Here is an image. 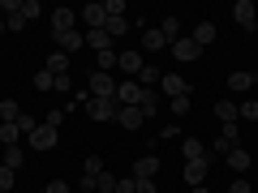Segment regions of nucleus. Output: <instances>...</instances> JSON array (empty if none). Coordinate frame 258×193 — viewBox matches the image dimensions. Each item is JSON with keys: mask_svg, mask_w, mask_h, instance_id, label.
<instances>
[{"mask_svg": "<svg viewBox=\"0 0 258 193\" xmlns=\"http://www.w3.org/2000/svg\"><path fill=\"white\" fill-rule=\"evenodd\" d=\"M142 47H147V52H164V47H168V39L159 35V26H147V30H142Z\"/></svg>", "mask_w": 258, "mask_h": 193, "instance_id": "412c9836", "label": "nucleus"}, {"mask_svg": "<svg viewBox=\"0 0 258 193\" xmlns=\"http://www.w3.org/2000/svg\"><path fill=\"white\" fill-rule=\"evenodd\" d=\"M35 86H39V90H56V77L47 73V69H39V73H35Z\"/></svg>", "mask_w": 258, "mask_h": 193, "instance_id": "72a5a7b5", "label": "nucleus"}, {"mask_svg": "<svg viewBox=\"0 0 258 193\" xmlns=\"http://www.w3.org/2000/svg\"><path fill=\"white\" fill-rule=\"evenodd\" d=\"M0 163H5V167H13V172H18V167L26 163V150H22V146H5V159H0Z\"/></svg>", "mask_w": 258, "mask_h": 193, "instance_id": "b1692460", "label": "nucleus"}, {"mask_svg": "<svg viewBox=\"0 0 258 193\" xmlns=\"http://www.w3.org/2000/svg\"><path fill=\"white\" fill-rule=\"evenodd\" d=\"M43 69H47L52 77H69V56H64V52H52V56H47V64H43Z\"/></svg>", "mask_w": 258, "mask_h": 193, "instance_id": "6ab92c4d", "label": "nucleus"}, {"mask_svg": "<svg viewBox=\"0 0 258 193\" xmlns=\"http://www.w3.org/2000/svg\"><path fill=\"white\" fill-rule=\"evenodd\" d=\"M43 193H74V184H69V180H52Z\"/></svg>", "mask_w": 258, "mask_h": 193, "instance_id": "ea45409f", "label": "nucleus"}, {"mask_svg": "<svg viewBox=\"0 0 258 193\" xmlns=\"http://www.w3.org/2000/svg\"><path fill=\"white\" fill-rule=\"evenodd\" d=\"M159 90H164L168 99H181V94H194V86L185 82L181 73H164V77H159Z\"/></svg>", "mask_w": 258, "mask_h": 193, "instance_id": "39448f33", "label": "nucleus"}, {"mask_svg": "<svg viewBox=\"0 0 258 193\" xmlns=\"http://www.w3.org/2000/svg\"><path fill=\"white\" fill-rule=\"evenodd\" d=\"M103 30H108V35H112V43H116V39L129 30V18H108V22H103Z\"/></svg>", "mask_w": 258, "mask_h": 193, "instance_id": "bb28decb", "label": "nucleus"}, {"mask_svg": "<svg viewBox=\"0 0 258 193\" xmlns=\"http://www.w3.org/2000/svg\"><path fill=\"white\" fill-rule=\"evenodd\" d=\"M207 167H211L207 159H198V163H185V184H189V189H198V184L207 180Z\"/></svg>", "mask_w": 258, "mask_h": 193, "instance_id": "f3484780", "label": "nucleus"}, {"mask_svg": "<svg viewBox=\"0 0 258 193\" xmlns=\"http://www.w3.org/2000/svg\"><path fill=\"white\" fill-rule=\"evenodd\" d=\"M116 64L125 69V77H138L147 60H142V52H134V47H129V52H116Z\"/></svg>", "mask_w": 258, "mask_h": 193, "instance_id": "9d476101", "label": "nucleus"}, {"mask_svg": "<svg viewBox=\"0 0 258 193\" xmlns=\"http://www.w3.org/2000/svg\"><path fill=\"white\" fill-rule=\"evenodd\" d=\"M5 26H9V30H26V18H22V13H13V18H5Z\"/></svg>", "mask_w": 258, "mask_h": 193, "instance_id": "a19ab883", "label": "nucleus"}, {"mask_svg": "<svg viewBox=\"0 0 258 193\" xmlns=\"http://www.w3.org/2000/svg\"><path fill=\"white\" fill-rule=\"evenodd\" d=\"M215 116H220V125H232V120H237V103L220 99V103H215Z\"/></svg>", "mask_w": 258, "mask_h": 193, "instance_id": "393cba45", "label": "nucleus"}, {"mask_svg": "<svg viewBox=\"0 0 258 193\" xmlns=\"http://www.w3.org/2000/svg\"><path fill=\"white\" fill-rule=\"evenodd\" d=\"M215 35H220V26H215V22H194V30H189V39H194L198 47L215 43Z\"/></svg>", "mask_w": 258, "mask_h": 193, "instance_id": "9b49d317", "label": "nucleus"}, {"mask_svg": "<svg viewBox=\"0 0 258 193\" xmlns=\"http://www.w3.org/2000/svg\"><path fill=\"white\" fill-rule=\"evenodd\" d=\"M116 99H91V120H116Z\"/></svg>", "mask_w": 258, "mask_h": 193, "instance_id": "4468645a", "label": "nucleus"}, {"mask_svg": "<svg viewBox=\"0 0 258 193\" xmlns=\"http://www.w3.org/2000/svg\"><path fill=\"white\" fill-rule=\"evenodd\" d=\"M95 64H99L103 73H112V69H116V52H99V56H95Z\"/></svg>", "mask_w": 258, "mask_h": 193, "instance_id": "473e14b6", "label": "nucleus"}, {"mask_svg": "<svg viewBox=\"0 0 258 193\" xmlns=\"http://www.w3.org/2000/svg\"><path fill=\"white\" fill-rule=\"evenodd\" d=\"M78 18L86 22V30H103V22H108V13H103V0H91L86 9H78Z\"/></svg>", "mask_w": 258, "mask_h": 193, "instance_id": "6e6552de", "label": "nucleus"}, {"mask_svg": "<svg viewBox=\"0 0 258 193\" xmlns=\"http://www.w3.org/2000/svg\"><path fill=\"white\" fill-rule=\"evenodd\" d=\"M189 108H194V94H181V99H168V112H172V116H185Z\"/></svg>", "mask_w": 258, "mask_h": 193, "instance_id": "c756f323", "label": "nucleus"}, {"mask_svg": "<svg viewBox=\"0 0 258 193\" xmlns=\"http://www.w3.org/2000/svg\"><path fill=\"white\" fill-rule=\"evenodd\" d=\"M224 142H228V146H237L241 142V129H237V120H232V125H224V133H220Z\"/></svg>", "mask_w": 258, "mask_h": 193, "instance_id": "e433bc0d", "label": "nucleus"}, {"mask_svg": "<svg viewBox=\"0 0 258 193\" xmlns=\"http://www.w3.org/2000/svg\"><path fill=\"white\" fill-rule=\"evenodd\" d=\"M56 43H60L64 56H69V52H78V47H86V30H69V35H60Z\"/></svg>", "mask_w": 258, "mask_h": 193, "instance_id": "aec40b11", "label": "nucleus"}, {"mask_svg": "<svg viewBox=\"0 0 258 193\" xmlns=\"http://www.w3.org/2000/svg\"><path fill=\"white\" fill-rule=\"evenodd\" d=\"M39 13H43V5H39V0H22V18H39Z\"/></svg>", "mask_w": 258, "mask_h": 193, "instance_id": "c9c22d12", "label": "nucleus"}, {"mask_svg": "<svg viewBox=\"0 0 258 193\" xmlns=\"http://www.w3.org/2000/svg\"><path fill=\"white\" fill-rule=\"evenodd\" d=\"M164 142H172V138H181V125H164V133H159Z\"/></svg>", "mask_w": 258, "mask_h": 193, "instance_id": "37998d69", "label": "nucleus"}, {"mask_svg": "<svg viewBox=\"0 0 258 193\" xmlns=\"http://www.w3.org/2000/svg\"><path fill=\"white\" fill-rule=\"evenodd\" d=\"M5 30H9V26H5V18H0V35H5Z\"/></svg>", "mask_w": 258, "mask_h": 193, "instance_id": "09e8293b", "label": "nucleus"}, {"mask_svg": "<svg viewBox=\"0 0 258 193\" xmlns=\"http://www.w3.org/2000/svg\"><path fill=\"white\" fill-rule=\"evenodd\" d=\"M91 99H116V77L103 69H91Z\"/></svg>", "mask_w": 258, "mask_h": 193, "instance_id": "f257e3e1", "label": "nucleus"}, {"mask_svg": "<svg viewBox=\"0 0 258 193\" xmlns=\"http://www.w3.org/2000/svg\"><path fill=\"white\" fill-rule=\"evenodd\" d=\"M159 77H164V73H159L155 64H142V73H138V77H134V82H138V86H142V90H155V86H159Z\"/></svg>", "mask_w": 258, "mask_h": 193, "instance_id": "4be33fe9", "label": "nucleus"}, {"mask_svg": "<svg viewBox=\"0 0 258 193\" xmlns=\"http://www.w3.org/2000/svg\"><path fill=\"white\" fill-rule=\"evenodd\" d=\"M168 52H172V56H176V60H181V64H189V60H198V56H203V47L194 43L189 35H181V39H176V43H168Z\"/></svg>", "mask_w": 258, "mask_h": 193, "instance_id": "20e7f679", "label": "nucleus"}, {"mask_svg": "<svg viewBox=\"0 0 258 193\" xmlns=\"http://www.w3.org/2000/svg\"><path fill=\"white\" fill-rule=\"evenodd\" d=\"M22 120V108L13 99H0V125H18Z\"/></svg>", "mask_w": 258, "mask_h": 193, "instance_id": "5701e85b", "label": "nucleus"}, {"mask_svg": "<svg viewBox=\"0 0 258 193\" xmlns=\"http://www.w3.org/2000/svg\"><path fill=\"white\" fill-rule=\"evenodd\" d=\"M9 189H13V167L0 163V193H9Z\"/></svg>", "mask_w": 258, "mask_h": 193, "instance_id": "4c0bfd02", "label": "nucleus"}, {"mask_svg": "<svg viewBox=\"0 0 258 193\" xmlns=\"http://www.w3.org/2000/svg\"><path fill=\"white\" fill-rule=\"evenodd\" d=\"M99 172H103V159L91 155V159H86V176H99Z\"/></svg>", "mask_w": 258, "mask_h": 193, "instance_id": "58836bf2", "label": "nucleus"}, {"mask_svg": "<svg viewBox=\"0 0 258 193\" xmlns=\"http://www.w3.org/2000/svg\"><path fill=\"white\" fill-rule=\"evenodd\" d=\"M69 30H78V9H64L60 5V9L52 13V35L60 39V35H69Z\"/></svg>", "mask_w": 258, "mask_h": 193, "instance_id": "423d86ee", "label": "nucleus"}, {"mask_svg": "<svg viewBox=\"0 0 258 193\" xmlns=\"http://www.w3.org/2000/svg\"><path fill=\"white\" fill-rule=\"evenodd\" d=\"M26 142H30V150H56V142H60V129H52V125H39Z\"/></svg>", "mask_w": 258, "mask_h": 193, "instance_id": "7ed1b4c3", "label": "nucleus"}, {"mask_svg": "<svg viewBox=\"0 0 258 193\" xmlns=\"http://www.w3.org/2000/svg\"><path fill=\"white\" fill-rule=\"evenodd\" d=\"M159 176V159L155 155H142L138 163H134V180H155Z\"/></svg>", "mask_w": 258, "mask_h": 193, "instance_id": "f8f14e48", "label": "nucleus"}, {"mask_svg": "<svg viewBox=\"0 0 258 193\" xmlns=\"http://www.w3.org/2000/svg\"><path fill=\"white\" fill-rule=\"evenodd\" d=\"M138 108H142V116H155V112H159V90H142Z\"/></svg>", "mask_w": 258, "mask_h": 193, "instance_id": "a878e982", "label": "nucleus"}, {"mask_svg": "<svg viewBox=\"0 0 258 193\" xmlns=\"http://www.w3.org/2000/svg\"><path fill=\"white\" fill-rule=\"evenodd\" d=\"M86 47H95V56H99V52H116L108 30H86Z\"/></svg>", "mask_w": 258, "mask_h": 193, "instance_id": "dca6fc26", "label": "nucleus"}, {"mask_svg": "<svg viewBox=\"0 0 258 193\" xmlns=\"http://www.w3.org/2000/svg\"><path fill=\"white\" fill-rule=\"evenodd\" d=\"M116 120H120V125L129 129V133L147 125V116H142V108H138V103H134V108H120V112H116Z\"/></svg>", "mask_w": 258, "mask_h": 193, "instance_id": "2eb2a0df", "label": "nucleus"}, {"mask_svg": "<svg viewBox=\"0 0 258 193\" xmlns=\"http://www.w3.org/2000/svg\"><path fill=\"white\" fill-rule=\"evenodd\" d=\"M116 176H112V172H99V176H95V193H116Z\"/></svg>", "mask_w": 258, "mask_h": 193, "instance_id": "cd10ccee", "label": "nucleus"}, {"mask_svg": "<svg viewBox=\"0 0 258 193\" xmlns=\"http://www.w3.org/2000/svg\"><path fill=\"white\" fill-rule=\"evenodd\" d=\"M116 193H134V180H120V184H116Z\"/></svg>", "mask_w": 258, "mask_h": 193, "instance_id": "de8ad7c7", "label": "nucleus"}, {"mask_svg": "<svg viewBox=\"0 0 258 193\" xmlns=\"http://www.w3.org/2000/svg\"><path fill=\"white\" fill-rule=\"evenodd\" d=\"M232 22H237L241 30H258V9H254V0H237V5H232Z\"/></svg>", "mask_w": 258, "mask_h": 193, "instance_id": "f03ea898", "label": "nucleus"}, {"mask_svg": "<svg viewBox=\"0 0 258 193\" xmlns=\"http://www.w3.org/2000/svg\"><path fill=\"white\" fill-rule=\"evenodd\" d=\"M134 193H159L155 180H134Z\"/></svg>", "mask_w": 258, "mask_h": 193, "instance_id": "79ce46f5", "label": "nucleus"}, {"mask_svg": "<svg viewBox=\"0 0 258 193\" xmlns=\"http://www.w3.org/2000/svg\"><path fill=\"white\" fill-rule=\"evenodd\" d=\"M74 189H82V193H95V176H82V180H78Z\"/></svg>", "mask_w": 258, "mask_h": 193, "instance_id": "a18cd8bd", "label": "nucleus"}, {"mask_svg": "<svg viewBox=\"0 0 258 193\" xmlns=\"http://www.w3.org/2000/svg\"><path fill=\"white\" fill-rule=\"evenodd\" d=\"M60 120H64V112H47V116H43V125H52V129H60Z\"/></svg>", "mask_w": 258, "mask_h": 193, "instance_id": "c03bdc74", "label": "nucleus"}, {"mask_svg": "<svg viewBox=\"0 0 258 193\" xmlns=\"http://www.w3.org/2000/svg\"><path fill=\"white\" fill-rule=\"evenodd\" d=\"M18 138H22L18 125H0V142H5V146H18Z\"/></svg>", "mask_w": 258, "mask_h": 193, "instance_id": "7c9ffc66", "label": "nucleus"}, {"mask_svg": "<svg viewBox=\"0 0 258 193\" xmlns=\"http://www.w3.org/2000/svg\"><path fill=\"white\" fill-rule=\"evenodd\" d=\"M189 193H207V189H203V184H198V189H189Z\"/></svg>", "mask_w": 258, "mask_h": 193, "instance_id": "8fccbe9b", "label": "nucleus"}, {"mask_svg": "<svg viewBox=\"0 0 258 193\" xmlns=\"http://www.w3.org/2000/svg\"><path fill=\"white\" fill-rule=\"evenodd\" d=\"M232 193H249V180H232Z\"/></svg>", "mask_w": 258, "mask_h": 193, "instance_id": "49530a36", "label": "nucleus"}, {"mask_svg": "<svg viewBox=\"0 0 258 193\" xmlns=\"http://www.w3.org/2000/svg\"><path fill=\"white\" fill-rule=\"evenodd\" d=\"M138 99H142V86L134 82V77H125V82H116V108H134Z\"/></svg>", "mask_w": 258, "mask_h": 193, "instance_id": "0eeeda50", "label": "nucleus"}, {"mask_svg": "<svg viewBox=\"0 0 258 193\" xmlns=\"http://www.w3.org/2000/svg\"><path fill=\"white\" fill-rule=\"evenodd\" d=\"M237 116H245V120H258V99H245L237 108Z\"/></svg>", "mask_w": 258, "mask_h": 193, "instance_id": "f704fd0d", "label": "nucleus"}, {"mask_svg": "<svg viewBox=\"0 0 258 193\" xmlns=\"http://www.w3.org/2000/svg\"><path fill=\"white\" fill-rule=\"evenodd\" d=\"M224 159H228V167H232L237 176H245V172H249V163H254V155H249V150H241V146H232Z\"/></svg>", "mask_w": 258, "mask_h": 193, "instance_id": "ddd939ff", "label": "nucleus"}, {"mask_svg": "<svg viewBox=\"0 0 258 193\" xmlns=\"http://www.w3.org/2000/svg\"><path fill=\"white\" fill-rule=\"evenodd\" d=\"M254 86H258V77L249 73V69H232V73H228V90L232 94H249Z\"/></svg>", "mask_w": 258, "mask_h": 193, "instance_id": "1a4fd4ad", "label": "nucleus"}, {"mask_svg": "<svg viewBox=\"0 0 258 193\" xmlns=\"http://www.w3.org/2000/svg\"><path fill=\"white\" fill-rule=\"evenodd\" d=\"M159 35H164L168 43H176V39H181V22H176V18H164V26H159Z\"/></svg>", "mask_w": 258, "mask_h": 193, "instance_id": "c85d7f7f", "label": "nucleus"}, {"mask_svg": "<svg viewBox=\"0 0 258 193\" xmlns=\"http://www.w3.org/2000/svg\"><path fill=\"white\" fill-rule=\"evenodd\" d=\"M181 155H185V163H198V159H207V146L198 138H181Z\"/></svg>", "mask_w": 258, "mask_h": 193, "instance_id": "a211bd4d", "label": "nucleus"}, {"mask_svg": "<svg viewBox=\"0 0 258 193\" xmlns=\"http://www.w3.org/2000/svg\"><path fill=\"white\" fill-rule=\"evenodd\" d=\"M103 13H108V18H129V13H125V0H103Z\"/></svg>", "mask_w": 258, "mask_h": 193, "instance_id": "2f4dec72", "label": "nucleus"}]
</instances>
